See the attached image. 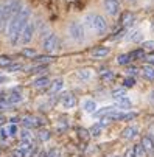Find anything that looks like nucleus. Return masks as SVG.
Instances as JSON below:
<instances>
[{"label":"nucleus","instance_id":"49530a36","mask_svg":"<svg viewBox=\"0 0 154 157\" xmlns=\"http://www.w3.org/2000/svg\"><path fill=\"white\" fill-rule=\"evenodd\" d=\"M5 121H6V118H5L3 115H0V126H3V124H5Z\"/></svg>","mask_w":154,"mask_h":157},{"label":"nucleus","instance_id":"dca6fc26","mask_svg":"<svg viewBox=\"0 0 154 157\" xmlns=\"http://www.w3.org/2000/svg\"><path fill=\"white\" fill-rule=\"evenodd\" d=\"M83 109L87 112V114H94L95 109H97V103L94 100H86L84 104H83Z\"/></svg>","mask_w":154,"mask_h":157},{"label":"nucleus","instance_id":"9b49d317","mask_svg":"<svg viewBox=\"0 0 154 157\" xmlns=\"http://www.w3.org/2000/svg\"><path fill=\"white\" fill-rule=\"evenodd\" d=\"M114 110H117L115 106H104V107H101L100 110H95V112H94V117H97V118H103V117L109 115V114H111V112H114Z\"/></svg>","mask_w":154,"mask_h":157},{"label":"nucleus","instance_id":"0eeeda50","mask_svg":"<svg viewBox=\"0 0 154 157\" xmlns=\"http://www.w3.org/2000/svg\"><path fill=\"white\" fill-rule=\"evenodd\" d=\"M34 151V145L28 142H20V145L13 151V157H30V154Z\"/></svg>","mask_w":154,"mask_h":157},{"label":"nucleus","instance_id":"37998d69","mask_svg":"<svg viewBox=\"0 0 154 157\" xmlns=\"http://www.w3.org/2000/svg\"><path fill=\"white\" fill-rule=\"evenodd\" d=\"M125 157H134V151H133V148L128 149V151L125 152Z\"/></svg>","mask_w":154,"mask_h":157},{"label":"nucleus","instance_id":"aec40b11","mask_svg":"<svg viewBox=\"0 0 154 157\" xmlns=\"http://www.w3.org/2000/svg\"><path fill=\"white\" fill-rule=\"evenodd\" d=\"M131 100L128 98V97H123V98H120V100H117V104H115V107H118V109H129L131 107Z\"/></svg>","mask_w":154,"mask_h":157},{"label":"nucleus","instance_id":"f8f14e48","mask_svg":"<svg viewBox=\"0 0 154 157\" xmlns=\"http://www.w3.org/2000/svg\"><path fill=\"white\" fill-rule=\"evenodd\" d=\"M22 123H24L27 128H37V126H40V124H42V121H40L37 117H31V115L25 117L24 120H22Z\"/></svg>","mask_w":154,"mask_h":157},{"label":"nucleus","instance_id":"3c124183","mask_svg":"<svg viewBox=\"0 0 154 157\" xmlns=\"http://www.w3.org/2000/svg\"><path fill=\"white\" fill-rule=\"evenodd\" d=\"M152 30H154V24H152Z\"/></svg>","mask_w":154,"mask_h":157},{"label":"nucleus","instance_id":"5701e85b","mask_svg":"<svg viewBox=\"0 0 154 157\" xmlns=\"http://www.w3.org/2000/svg\"><path fill=\"white\" fill-rule=\"evenodd\" d=\"M128 55H129L131 61H133V59H143V58H145V52H143V48H140V50H134V52H131V53H128Z\"/></svg>","mask_w":154,"mask_h":157},{"label":"nucleus","instance_id":"f704fd0d","mask_svg":"<svg viewBox=\"0 0 154 157\" xmlns=\"http://www.w3.org/2000/svg\"><path fill=\"white\" fill-rule=\"evenodd\" d=\"M34 61H36V62H48V61H52V56H47V55H37V56L34 58Z\"/></svg>","mask_w":154,"mask_h":157},{"label":"nucleus","instance_id":"a19ab883","mask_svg":"<svg viewBox=\"0 0 154 157\" xmlns=\"http://www.w3.org/2000/svg\"><path fill=\"white\" fill-rule=\"evenodd\" d=\"M0 139H3V140L8 139V132H6V128H5V126L0 129Z\"/></svg>","mask_w":154,"mask_h":157},{"label":"nucleus","instance_id":"1a4fd4ad","mask_svg":"<svg viewBox=\"0 0 154 157\" xmlns=\"http://www.w3.org/2000/svg\"><path fill=\"white\" fill-rule=\"evenodd\" d=\"M137 134H139V129L136 126H128L121 131V137L125 140H133V139L137 137Z\"/></svg>","mask_w":154,"mask_h":157},{"label":"nucleus","instance_id":"20e7f679","mask_svg":"<svg viewBox=\"0 0 154 157\" xmlns=\"http://www.w3.org/2000/svg\"><path fill=\"white\" fill-rule=\"evenodd\" d=\"M67 33H69V37L76 42V44H83L86 40V28L81 22L78 20H73L69 24V28H67Z\"/></svg>","mask_w":154,"mask_h":157},{"label":"nucleus","instance_id":"09e8293b","mask_svg":"<svg viewBox=\"0 0 154 157\" xmlns=\"http://www.w3.org/2000/svg\"><path fill=\"white\" fill-rule=\"evenodd\" d=\"M40 157H47V151H42L40 152Z\"/></svg>","mask_w":154,"mask_h":157},{"label":"nucleus","instance_id":"39448f33","mask_svg":"<svg viewBox=\"0 0 154 157\" xmlns=\"http://www.w3.org/2000/svg\"><path fill=\"white\" fill-rule=\"evenodd\" d=\"M34 31H36V24L34 20H28L25 28L22 30L20 36H19V44H22V45H27V44H30L33 40V36H34Z\"/></svg>","mask_w":154,"mask_h":157},{"label":"nucleus","instance_id":"a878e982","mask_svg":"<svg viewBox=\"0 0 154 157\" xmlns=\"http://www.w3.org/2000/svg\"><path fill=\"white\" fill-rule=\"evenodd\" d=\"M48 82H50V81H48L47 76H40V78H37V79L33 81V86H34V87H44V86L48 84Z\"/></svg>","mask_w":154,"mask_h":157},{"label":"nucleus","instance_id":"7ed1b4c3","mask_svg":"<svg viewBox=\"0 0 154 157\" xmlns=\"http://www.w3.org/2000/svg\"><path fill=\"white\" fill-rule=\"evenodd\" d=\"M20 3L19 0H10L6 3L0 5V28H2L5 24H8V20L20 10Z\"/></svg>","mask_w":154,"mask_h":157},{"label":"nucleus","instance_id":"a18cd8bd","mask_svg":"<svg viewBox=\"0 0 154 157\" xmlns=\"http://www.w3.org/2000/svg\"><path fill=\"white\" fill-rule=\"evenodd\" d=\"M145 58H146V61H149V62L154 64V53H151V55H148V56H145Z\"/></svg>","mask_w":154,"mask_h":157},{"label":"nucleus","instance_id":"6ab92c4d","mask_svg":"<svg viewBox=\"0 0 154 157\" xmlns=\"http://www.w3.org/2000/svg\"><path fill=\"white\" fill-rule=\"evenodd\" d=\"M76 75H78V78L81 81H87V79L92 78V70L90 69H81V70H78Z\"/></svg>","mask_w":154,"mask_h":157},{"label":"nucleus","instance_id":"8fccbe9b","mask_svg":"<svg viewBox=\"0 0 154 157\" xmlns=\"http://www.w3.org/2000/svg\"><path fill=\"white\" fill-rule=\"evenodd\" d=\"M5 81H6V78H5V76H0V82H5Z\"/></svg>","mask_w":154,"mask_h":157},{"label":"nucleus","instance_id":"473e14b6","mask_svg":"<svg viewBox=\"0 0 154 157\" xmlns=\"http://www.w3.org/2000/svg\"><path fill=\"white\" fill-rule=\"evenodd\" d=\"M123 84H125V89H129V87H134L136 86V79L133 76H128L123 79Z\"/></svg>","mask_w":154,"mask_h":157},{"label":"nucleus","instance_id":"412c9836","mask_svg":"<svg viewBox=\"0 0 154 157\" xmlns=\"http://www.w3.org/2000/svg\"><path fill=\"white\" fill-rule=\"evenodd\" d=\"M142 72H143V76L145 78H148V79H154V67L152 65H143V69H142Z\"/></svg>","mask_w":154,"mask_h":157},{"label":"nucleus","instance_id":"603ef678","mask_svg":"<svg viewBox=\"0 0 154 157\" xmlns=\"http://www.w3.org/2000/svg\"><path fill=\"white\" fill-rule=\"evenodd\" d=\"M114 157H118V155H114Z\"/></svg>","mask_w":154,"mask_h":157},{"label":"nucleus","instance_id":"a211bd4d","mask_svg":"<svg viewBox=\"0 0 154 157\" xmlns=\"http://www.w3.org/2000/svg\"><path fill=\"white\" fill-rule=\"evenodd\" d=\"M140 145L143 146V149H145L146 152H151V151L154 149V142H152V140H151L148 136L142 139V143H140Z\"/></svg>","mask_w":154,"mask_h":157},{"label":"nucleus","instance_id":"f3484780","mask_svg":"<svg viewBox=\"0 0 154 157\" xmlns=\"http://www.w3.org/2000/svg\"><path fill=\"white\" fill-rule=\"evenodd\" d=\"M101 132H103V124H101V123H95V124L90 126V129H89V134H90L92 137H100Z\"/></svg>","mask_w":154,"mask_h":157},{"label":"nucleus","instance_id":"9d476101","mask_svg":"<svg viewBox=\"0 0 154 157\" xmlns=\"http://www.w3.org/2000/svg\"><path fill=\"white\" fill-rule=\"evenodd\" d=\"M61 104H62L64 109H72V107H75V104H76V98H75V95H72V94L64 95L62 100H61Z\"/></svg>","mask_w":154,"mask_h":157},{"label":"nucleus","instance_id":"4be33fe9","mask_svg":"<svg viewBox=\"0 0 154 157\" xmlns=\"http://www.w3.org/2000/svg\"><path fill=\"white\" fill-rule=\"evenodd\" d=\"M20 137H22V142H28V143H33L34 142V137H33V134L28 131V129H24L20 132Z\"/></svg>","mask_w":154,"mask_h":157},{"label":"nucleus","instance_id":"ddd939ff","mask_svg":"<svg viewBox=\"0 0 154 157\" xmlns=\"http://www.w3.org/2000/svg\"><path fill=\"white\" fill-rule=\"evenodd\" d=\"M62 87H64V79H61V78L55 79V81L50 84V94H52V95L58 94L59 90H62Z\"/></svg>","mask_w":154,"mask_h":157},{"label":"nucleus","instance_id":"7c9ffc66","mask_svg":"<svg viewBox=\"0 0 154 157\" xmlns=\"http://www.w3.org/2000/svg\"><path fill=\"white\" fill-rule=\"evenodd\" d=\"M22 55L27 56V58H36L37 56V52L34 48H24V50H22Z\"/></svg>","mask_w":154,"mask_h":157},{"label":"nucleus","instance_id":"c85d7f7f","mask_svg":"<svg viewBox=\"0 0 154 157\" xmlns=\"http://www.w3.org/2000/svg\"><path fill=\"white\" fill-rule=\"evenodd\" d=\"M129 62H131V58H129L128 53L120 55V56L117 58V64H120V65H126V64H129Z\"/></svg>","mask_w":154,"mask_h":157},{"label":"nucleus","instance_id":"2f4dec72","mask_svg":"<svg viewBox=\"0 0 154 157\" xmlns=\"http://www.w3.org/2000/svg\"><path fill=\"white\" fill-rule=\"evenodd\" d=\"M22 69H24V65L19 64V62H16V64H10V65L6 67V70H8V72H19V70H22Z\"/></svg>","mask_w":154,"mask_h":157},{"label":"nucleus","instance_id":"b1692460","mask_svg":"<svg viewBox=\"0 0 154 157\" xmlns=\"http://www.w3.org/2000/svg\"><path fill=\"white\" fill-rule=\"evenodd\" d=\"M133 151H134V157H146V151L143 149V146L142 145H136L134 148H133Z\"/></svg>","mask_w":154,"mask_h":157},{"label":"nucleus","instance_id":"c03bdc74","mask_svg":"<svg viewBox=\"0 0 154 157\" xmlns=\"http://www.w3.org/2000/svg\"><path fill=\"white\" fill-rule=\"evenodd\" d=\"M128 73H129V75H136V73H137V69H136V67H129Z\"/></svg>","mask_w":154,"mask_h":157},{"label":"nucleus","instance_id":"6e6552de","mask_svg":"<svg viewBox=\"0 0 154 157\" xmlns=\"http://www.w3.org/2000/svg\"><path fill=\"white\" fill-rule=\"evenodd\" d=\"M104 10L109 16H117L120 13V2L118 0H103Z\"/></svg>","mask_w":154,"mask_h":157},{"label":"nucleus","instance_id":"c9c22d12","mask_svg":"<svg viewBox=\"0 0 154 157\" xmlns=\"http://www.w3.org/2000/svg\"><path fill=\"white\" fill-rule=\"evenodd\" d=\"M101 79H104V81H111V79H114V73H112L111 70H106V72L101 73Z\"/></svg>","mask_w":154,"mask_h":157},{"label":"nucleus","instance_id":"2eb2a0df","mask_svg":"<svg viewBox=\"0 0 154 157\" xmlns=\"http://www.w3.org/2000/svg\"><path fill=\"white\" fill-rule=\"evenodd\" d=\"M109 55V48L107 47H97L92 50V56L94 58H104Z\"/></svg>","mask_w":154,"mask_h":157},{"label":"nucleus","instance_id":"f03ea898","mask_svg":"<svg viewBox=\"0 0 154 157\" xmlns=\"http://www.w3.org/2000/svg\"><path fill=\"white\" fill-rule=\"evenodd\" d=\"M84 28L89 30L95 34H104L107 31V22L103 16L95 14V13H89L84 17Z\"/></svg>","mask_w":154,"mask_h":157},{"label":"nucleus","instance_id":"79ce46f5","mask_svg":"<svg viewBox=\"0 0 154 157\" xmlns=\"http://www.w3.org/2000/svg\"><path fill=\"white\" fill-rule=\"evenodd\" d=\"M148 134H149V136H148V137H149V139H151V140L154 142V124H152V126L149 128V131H148Z\"/></svg>","mask_w":154,"mask_h":157},{"label":"nucleus","instance_id":"e433bc0d","mask_svg":"<svg viewBox=\"0 0 154 157\" xmlns=\"http://www.w3.org/2000/svg\"><path fill=\"white\" fill-rule=\"evenodd\" d=\"M10 64H11L10 56H0V67H8Z\"/></svg>","mask_w":154,"mask_h":157},{"label":"nucleus","instance_id":"423d86ee","mask_svg":"<svg viewBox=\"0 0 154 157\" xmlns=\"http://www.w3.org/2000/svg\"><path fill=\"white\" fill-rule=\"evenodd\" d=\"M59 44H61L59 37L56 34L50 33L45 39H44V50H45L47 53H55V52L59 50Z\"/></svg>","mask_w":154,"mask_h":157},{"label":"nucleus","instance_id":"ea45409f","mask_svg":"<svg viewBox=\"0 0 154 157\" xmlns=\"http://www.w3.org/2000/svg\"><path fill=\"white\" fill-rule=\"evenodd\" d=\"M47 157H61V152H59V149H52V151H48L47 152Z\"/></svg>","mask_w":154,"mask_h":157},{"label":"nucleus","instance_id":"de8ad7c7","mask_svg":"<svg viewBox=\"0 0 154 157\" xmlns=\"http://www.w3.org/2000/svg\"><path fill=\"white\" fill-rule=\"evenodd\" d=\"M151 103H152V104H154V90H152V92H151Z\"/></svg>","mask_w":154,"mask_h":157},{"label":"nucleus","instance_id":"c756f323","mask_svg":"<svg viewBox=\"0 0 154 157\" xmlns=\"http://www.w3.org/2000/svg\"><path fill=\"white\" fill-rule=\"evenodd\" d=\"M78 134H79V139L81 140H89V137H90V134H89V131H87V129H84V128H79L78 129Z\"/></svg>","mask_w":154,"mask_h":157},{"label":"nucleus","instance_id":"58836bf2","mask_svg":"<svg viewBox=\"0 0 154 157\" xmlns=\"http://www.w3.org/2000/svg\"><path fill=\"white\" fill-rule=\"evenodd\" d=\"M143 48H148V50H154V40H145L143 44Z\"/></svg>","mask_w":154,"mask_h":157},{"label":"nucleus","instance_id":"bb28decb","mask_svg":"<svg viewBox=\"0 0 154 157\" xmlns=\"http://www.w3.org/2000/svg\"><path fill=\"white\" fill-rule=\"evenodd\" d=\"M123 97H126V89H125V87H123V89H115V90H112V98L120 100V98H123Z\"/></svg>","mask_w":154,"mask_h":157},{"label":"nucleus","instance_id":"72a5a7b5","mask_svg":"<svg viewBox=\"0 0 154 157\" xmlns=\"http://www.w3.org/2000/svg\"><path fill=\"white\" fill-rule=\"evenodd\" d=\"M6 132H8V137H14V136H17L19 129H17V126H16V124H11V126H8V128H6Z\"/></svg>","mask_w":154,"mask_h":157},{"label":"nucleus","instance_id":"4468645a","mask_svg":"<svg viewBox=\"0 0 154 157\" xmlns=\"http://www.w3.org/2000/svg\"><path fill=\"white\" fill-rule=\"evenodd\" d=\"M134 20H136V17H134L133 13H123V16H121V24H123L125 27L133 25V24H134Z\"/></svg>","mask_w":154,"mask_h":157},{"label":"nucleus","instance_id":"864d4df0","mask_svg":"<svg viewBox=\"0 0 154 157\" xmlns=\"http://www.w3.org/2000/svg\"><path fill=\"white\" fill-rule=\"evenodd\" d=\"M0 154H2V152H0Z\"/></svg>","mask_w":154,"mask_h":157},{"label":"nucleus","instance_id":"393cba45","mask_svg":"<svg viewBox=\"0 0 154 157\" xmlns=\"http://www.w3.org/2000/svg\"><path fill=\"white\" fill-rule=\"evenodd\" d=\"M142 37H143L142 31L136 30V31L131 33V36H128V40H131V42H139V40H142Z\"/></svg>","mask_w":154,"mask_h":157},{"label":"nucleus","instance_id":"f257e3e1","mask_svg":"<svg viewBox=\"0 0 154 157\" xmlns=\"http://www.w3.org/2000/svg\"><path fill=\"white\" fill-rule=\"evenodd\" d=\"M30 20V10L28 8H20L6 24V37L10 39L11 44L19 42V36L22 30L25 28L27 22Z\"/></svg>","mask_w":154,"mask_h":157},{"label":"nucleus","instance_id":"4c0bfd02","mask_svg":"<svg viewBox=\"0 0 154 157\" xmlns=\"http://www.w3.org/2000/svg\"><path fill=\"white\" fill-rule=\"evenodd\" d=\"M45 69H47V65H37V67H31V69H30V73H37V72L45 70Z\"/></svg>","mask_w":154,"mask_h":157},{"label":"nucleus","instance_id":"cd10ccee","mask_svg":"<svg viewBox=\"0 0 154 157\" xmlns=\"http://www.w3.org/2000/svg\"><path fill=\"white\" fill-rule=\"evenodd\" d=\"M37 137H39V140H40V142H47V140H50L52 134H50L48 131H45V129H42V131H39Z\"/></svg>","mask_w":154,"mask_h":157}]
</instances>
